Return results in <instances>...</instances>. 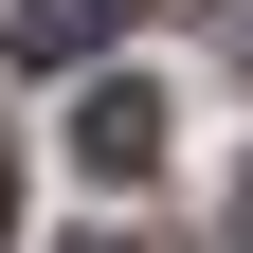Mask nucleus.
Returning <instances> with one entry per match:
<instances>
[{"label": "nucleus", "mask_w": 253, "mask_h": 253, "mask_svg": "<svg viewBox=\"0 0 253 253\" xmlns=\"http://www.w3.org/2000/svg\"><path fill=\"white\" fill-rule=\"evenodd\" d=\"M73 253H126V235H73Z\"/></svg>", "instance_id": "39448f33"}, {"label": "nucleus", "mask_w": 253, "mask_h": 253, "mask_svg": "<svg viewBox=\"0 0 253 253\" xmlns=\"http://www.w3.org/2000/svg\"><path fill=\"white\" fill-rule=\"evenodd\" d=\"M235 253H253V181H235Z\"/></svg>", "instance_id": "20e7f679"}, {"label": "nucleus", "mask_w": 253, "mask_h": 253, "mask_svg": "<svg viewBox=\"0 0 253 253\" xmlns=\"http://www.w3.org/2000/svg\"><path fill=\"white\" fill-rule=\"evenodd\" d=\"M0 235H18V163H0Z\"/></svg>", "instance_id": "7ed1b4c3"}, {"label": "nucleus", "mask_w": 253, "mask_h": 253, "mask_svg": "<svg viewBox=\"0 0 253 253\" xmlns=\"http://www.w3.org/2000/svg\"><path fill=\"white\" fill-rule=\"evenodd\" d=\"M126 18H145V0H18L0 37H18V73H90V54H109Z\"/></svg>", "instance_id": "f03ea898"}, {"label": "nucleus", "mask_w": 253, "mask_h": 253, "mask_svg": "<svg viewBox=\"0 0 253 253\" xmlns=\"http://www.w3.org/2000/svg\"><path fill=\"white\" fill-rule=\"evenodd\" d=\"M73 163L90 181H145V163H163V90H145V73H90L73 90Z\"/></svg>", "instance_id": "f257e3e1"}]
</instances>
